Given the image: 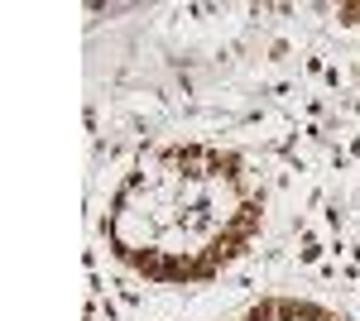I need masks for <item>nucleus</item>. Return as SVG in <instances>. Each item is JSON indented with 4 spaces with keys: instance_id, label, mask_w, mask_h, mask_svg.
Masks as SVG:
<instances>
[{
    "instance_id": "obj_1",
    "label": "nucleus",
    "mask_w": 360,
    "mask_h": 321,
    "mask_svg": "<svg viewBox=\"0 0 360 321\" xmlns=\"http://www.w3.org/2000/svg\"><path fill=\"white\" fill-rule=\"evenodd\" d=\"M264 230L259 168L212 139L144 149L106 197L101 235L115 264L144 283H212L250 254Z\"/></svg>"
},
{
    "instance_id": "obj_2",
    "label": "nucleus",
    "mask_w": 360,
    "mask_h": 321,
    "mask_svg": "<svg viewBox=\"0 0 360 321\" xmlns=\"http://www.w3.org/2000/svg\"><path fill=\"white\" fill-rule=\"evenodd\" d=\"M226 321H346V317L303 293H264L255 302H245V307H236Z\"/></svg>"
},
{
    "instance_id": "obj_3",
    "label": "nucleus",
    "mask_w": 360,
    "mask_h": 321,
    "mask_svg": "<svg viewBox=\"0 0 360 321\" xmlns=\"http://www.w3.org/2000/svg\"><path fill=\"white\" fill-rule=\"evenodd\" d=\"M341 20H346V25H360V5H346V10H341Z\"/></svg>"
}]
</instances>
